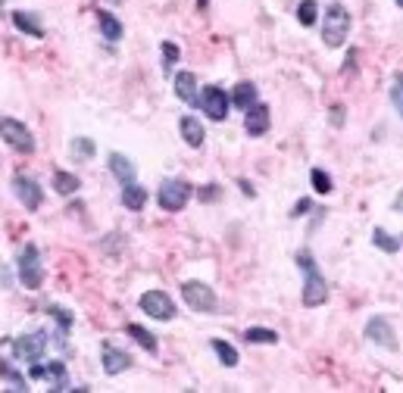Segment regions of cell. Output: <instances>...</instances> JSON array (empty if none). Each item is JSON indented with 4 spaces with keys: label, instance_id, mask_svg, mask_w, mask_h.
Here are the masks:
<instances>
[{
    "label": "cell",
    "instance_id": "1",
    "mask_svg": "<svg viewBox=\"0 0 403 393\" xmlns=\"http://www.w3.org/2000/svg\"><path fill=\"white\" fill-rule=\"evenodd\" d=\"M297 266L306 272L300 300H304V306H309V309H316V306H322V303L328 300V281L322 278L319 266H316V259H313V253H309V250H300L297 253Z\"/></svg>",
    "mask_w": 403,
    "mask_h": 393
},
{
    "label": "cell",
    "instance_id": "2",
    "mask_svg": "<svg viewBox=\"0 0 403 393\" xmlns=\"http://www.w3.org/2000/svg\"><path fill=\"white\" fill-rule=\"evenodd\" d=\"M347 32H350V13L344 4H328L326 10V19H322V41L328 47H341L347 41Z\"/></svg>",
    "mask_w": 403,
    "mask_h": 393
},
{
    "label": "cell",
    "instance_id": "3",
    "mask_svg": "<svg viewBox=\"0 0 403 393\" xmlns=\"http://www.w3.org/2000/svg\"><path fill=\"white\" fill-rule=\"evenodd\" d=\"M191 185L185 178H166L160 185V194H156V200H160V206L166 209V213H178V209L188 206L191 200Z\"/></svg>",
    "mask_w": 403,
    "mask_h": 393
},
{
    "label": "cell",
    "instance_id": "4",
    "mask_svg": "<svg viewBox=\"0 0 403 393\" xmlns=\"http://www.w3.org/2000/svg\"><path fill=\"white\" fill-rule=\"evenodd\" d=\"M19 281L28 290H38L44 284V268H41V256L35 244L23 247V253H19Z\"/></svg>",
    "mask_w": 403,
    "mask_h": 393
},
{
    "label": "cell",
    "instance_id": "5",
    "mask_svg": "<svg viewBox=\"0 0 403 393\" xmlns=\"http://www.w3.org/2000/svg\"><path fill=\"white\" fill-rule=\"evenodd\" d=\"M0 137L10 144L16 153H35V137L19 119H10V116H0Z\"/></svg>",
    "mask_w": 403,
    "mask_h": 393
},
{
    "label": "cell",
    "instance_id": "6",
    "mask_svg": "<svg viewBox=\"0 0 403 393\" xmlns=\"http://www.w3.org/2000/svg\"><path fill=\"white\" fill-rule=\"evenodd\" d=\"M182 297H185V303L191 306L194 312H213L216 306V294H213V287H206L204 281H185L182 284Z\"/></svg>",
    "mask_w": 403,
    "mask_h": 393
},
{
    "label": "cell",
    "instance_id": "7",
    "mask_svg": "<svg viewBox=\"0 0 403 393\" xmlns=\"http://www.w3.org/2000/svg\"><path fill=\"white\" fill-rule=\"evenodd\" d=\"M47 349V334L44 331H32V334H23V337L13 340V353L16 359L23 362H38Z\"/></svg>",
    "mask_w": 403,
    "mask_h": 393
},
{
    "label": "cell",
    "instance_id": "8",
    "mask_svg": "<svg viewBox=\"0 0 403 393\" xmlns=\"http://www.w3.org/2000/svg\"><path fill=\"white\" fill-rule=\"evenodd\" d=\"M141 309H144V316L160 318V322L175 318V303H172V297L163 294V290H147V294L141 297Z\"/></svg>",
    "mask_w": 403,
    "mask_h": 393
},
{
    "label": "cell",
    "instance_id": "9",
    "mask_svg": "<svg viewBox=\"0 0 403 393\" xmlns=\"http://www.w3.org/2000/svg\"><path fill=\"white\" fill-rule=\"evenodd\" d=\"M200 106H204V113L210 116L213 122H222L228 116V94L222 91V87H204V97H200Z\"/></svg>",
    "mask_w": 403,
    "mask_h": 393
},
{
    "label": "cell",
    "instance_id": "10",
    "mask_svg": "<svg viewBox=\"0 0 403 393\" xmlns=\"http://www.w3.org/2000/svg\"><path fill=\"white\" fill-rule=\"evenodd\" d=\"M366 340H372V344L385 347V349H397V334H394V328L388 318H369L366 322Z\"/></svg>",
    "mask_w": 403,
    "mask_h": 393
},
{
    "label": "cell",
    "instance_id": "11",
    "mask_svg": "<svg viewBox=\"0 0 403 393\" xmlns=\"http://www.w3.org/2000/svg\"><path fill=\"white\" fill-rule=\"evenodd\" d=\"M13 191H16L19 203H23L25 209H38L41 200H44V194H41V185L35 178H28V175H16L13 178Z\"/></svg>",
    "mask_w": 403,
    "mask_h": 393
},
{
    "label": "cell",
    "instance_id": "12",
    "mask_svg": "<svg viewBox=\"0 0 403 393\" xmlns=\"http://www.w3.org/2000/svg\"><path fill=\"white\" fill-rule=\"evenodd\" d=\"M100 359H104L106 375H122L125 368H132V356L122 353V349H116L113 344H104V347H100Z\"/></svg>",
    "mask_w": 403,
    "mask_h": 393
},
{
    "label": "cell",
    "instance_id": "13",
    "mask_svg": "<svg viewBox=\"0 0 403 393\" xmlns=\"http://www.w3.org/2000/svg\"><path fill=\"white\" fill-rule=\"evenodd\" d=\"M244 128H247V135L260 137L269 131V106L266 104H254L247 109V116H244Z\"/></svg>",
    "mask_w": 403,
    "mask_h": 393
},
{
    "label": "cell",
    "instance_id": "14",
    "mask_svg": "<svg viewBox=\"0 0 403 393\" xmlns=\"http://www.w3.org/2000/svg\"><path fill=\"white\" fill-rule=\"evenodd\" d=\"M28 375H32V378H47V381H54L56 387L66 384V366H63V362H50V366L32 362V371H28Z\"/></svg>",
    "mask_w": 403,
    "mask_h": 393
},
{
    "label": "cell",
    "instance_id": "15",
    "mask_svg": "<svg viewBox=\"0 0 403 393\" xmlns=\"http://www.w3.org/2000/svg\"><path fill=\"white\" fill-rule=\"evenodd\" d=\"M175 94L185 100V104H200L197 97V78H194V72H178L175 75Z\"/></svg>",
    "mask_w": 403,
    "mask_h": 393
},
{
    "label": "cell",
    "instance_id": "16",
    "mask_svg": "<svg viewBox=\"0 0 403 393\" xmlns=\"http://www.w3.org/2000/svg\"><path fill=\"white\" fill-rule=\"evenodd\" d=\"M110 172L116 175V178L122 181V185H132L135 181V163L128 156H122V153H110Z\"/></svg>",
    "mask_w": 403,
    "mask_h": 393
},
{
    "label": "cell",
    "instance_id": "17",
    "mask_svg": "<svg viewBox=\"0 0 403 393\" xmlns=\"http://www.w3.org/2000/svg\"><path fill=\"white\" fill-rule=\"evenodd\" d=\"M178 128H182V137L185 144H191V147H204V125H200L194 116H182V122H178Z\"/></svg>",
    "mask_w": 403,
    "mask_h": 393
},
{
    "label": "cell",
    "instance_id": "18",
    "mask_svg": "<svg viewBox=\"0 0 403 393\" xmlns=\"http://www.w3.org/2000/svg\"><path fill=\"white\" fill-rule=\"evenodd\" d=\"M122 206L132 209V213H138V209L147 206V191H144L141 185H122Z\"/></svg>",
    "mask_w": 403,
    "mask_h": 393
},
{
    "label": "cell",
    "instance_id": "19",
    "mask_svg": "<svg viewBox=\"0 0 403 393\" xmlns=\"http://www.w3.org/2000/svg\"><path fill=\"white\" fill-rule=\"evenodd\" d=\"M232 104L241 106V109H250L256 104V85L254 82H237L235 91H232Z\"/></svg>",
    "mask_w": 403,
    "mask_h": 393
},
{
    "label": "cell",
    "instance_id": "20",
    "mask_svg": "<svg viewBox=\"0 0 403 393\" xmlns=\"http://www.w3.org/2000/svg\"><path fill=\"white\" fill-rule=\"evenodd\" d=\"M13 22H16V28L19 32H25V35H32V38H44V28L38 25V19L35 16H28V13H13Z\"/></svg>",
    "mask_w": 403,
    "mask_h": 393
},
{
    "label": "cell",
    "instance_id": "21",
    "mask_svg": "<svg viewBox=\"0 0 403 393\" xmlns=\"http://www.w3.org/2000/svg\"><path fill=\"white\" fill-rule=\"evenodd\" d=\"M78 185H82V181H78L75 175H69V172H54V191H56V194L69 196V194L78 191Z\"/></svg>",
    "mask_w": 403,
    "mask_h": 393
},
{
    "label": "cell",
    "instance_id": "22",
    "mask_svg": "<svg viewBox=\"0 0 403 393\" xmlns=\"http://www.w3.org/2000/svg\"><path fill=\"white\" fill-rule=\"evenodd\" d=\"M100 32L106 35V41H119L122 38V22L113 13H100Z\"/></svg>",
    "mask_w": 403,
    "mask_h": 393
},
{
    "label": "cell",
    "instance_id": "23",
    "mask_svg": "<svg viewBox=\"0 0 403 393\" xmlns=\"http://www.w3.org/2000/svg\"><path fill=\"white\" fill-rule=\"evenodd\" d=\"M125 331H128V337H135V340H138V344H141L144 349H147V353H156V337H154V334H150V331H144L141 325H128Z\"/></svg>",
    "mask_w": 403,
    "mask_h": 393
},
{
    "label": "cell",
    "instance_id": "24",
    "mask_svg": "<svg viewBox=\"0 0 403 393\" xmlns=\"http://www.w3.org/2000/svg\"><path fill=\"white\" fill-rule=\"evenodd\" d=\"M213 349H216V356H219L222 366H228V368L237 366V349L232 344H225V340H213Z\"/></svg>",
    "mask_w": 403,
    "mask_h": 393
},
{
    "label": "cell",
    "instance_id": "25",
    "mask_svg": "<svg viewBox=\"0 0 403 393\" xmlns=\"http://www.w3.org/2000/svg\"><path fill=\"white\" fill-rule=\"evenodd\" d=\"M244 337H247L250 344H278V334L272 331V328H247Z\"/></svg>",
    "mask_w": 403,
    "mask_h": 393
},
{
    "label": "cell",
    "instance_id": "26",
    "mask_svg": "<svg viewBox=\"0 0 403 393\" xmlns=\"http://www.w3.org/2000/svg\"><path fill=\"white\" fill-rule=\"evenodd\" d=\"M372 244H376L378 250H385V253H397V250H400V240L391 237L385 228H376V235H372Z\"/></svg>",
    "mask_w": 403,
    "mask_h": 393
},
{
    "label": "cell",
    "instance_id": "27",
    "mask_svg": "<svg viewBox=\"0 0 403 393\" xmlns=\"http://www.w3.org/2000/svg\"><path fill=\"white\" fill-rule=\"evenodd\" d=\"M0 378H4V381H10V384H13V387H16V390H25V378L19 375L16 368H13V362L0 359Z\"/></svg>",
    "mask_w": 403,
    "mask_h": 393
},
{
    "label": "cell",
    "instance_id": "28",
    "mask_svg": "<svg viewBox=\"0 0 403 393\" xmlns=\"http://www.w3.org/2000/svg\"><path fill=\"white\" fill-rule=\"evenodd\" d=\"M94 141H91V137H75V141H72V156L75 159H91L94 156Z\"/></svg>",
    "mask_w": 403,
    "mask_h": 393
},
{
    "label": "cell",
    "instance_id": "29",
    "mask_svg": "<svg viewBox=\"0 0 403 393\" xmlns=\"http://www.w3.org/2000/svg\"><path fill=\"white\" fill-rule=\"evenodd\" d=\"M316 10H319V6H316V0H304V4L297 6L300 25H313V22H316Z\"/></svg>",
    "mask_w": 403,
    "mask_h": 393
},
{
    "label": "cell",
    "instance_id": "30",
    "mask_svg": "<svg viewBox=\"0 0 403 393\" xmlns=\"http://www.w3.org/2000/svg\"><path fill=\"white\" fill-rule=\"evenodd\" d=\"M178 56H182V50H178V44H172V41H163V69H172V66L178 63Z\"/></svg>",
    "mask_w": 403,
    "mask_h": 393
},
{
    "label": "cell",
    "instance_id": "31",
    "mask_svg": "<svg viewBox=\"0 0 403 393\" xmlns=\"http://www.w3.org/2000/svg\"><path fill=\"white\" fill-rule=\"evenodd\" d=\"M313 187H316V194H332V178H328L322 169H313Z\"/></svg>",
    "mask_w": 403,
    "mask_h": 393
},
{
    "label": "cell",
    "instance_id": "32",
    "mask_svg": "<svg viewBox=\"0 0 403 393\" xmlns=\"http://www.w3.org/2000/svg\"><path fill=\"white\" fill-rule=\"evenodd\" d=\"M391 104L394 109L403 116V75H394V85H391Z\"/></svg>",
    "mask_w": 403,
    "mask_h": 393
},
{
    "label": "cell",
    "instance_id": "33",
    "mask_svg": "<svg viewBox=\"0 0 403 393\" xmlns=\"http://www.w3.org/2000/svg\"><path fill=\"white\" fill-rule=\"evenodd\" d=\"M50 316L60 318V325H63V328H69V325H72V316H69L66 309H60V306H50Z\"/></svg>",
    "mask_w": 403,
    "mask_h": 393
},
{
    "label": "cell",
    "instance_id": "34",
    "mask_svg": "<svg viewBox=\"0 0 403 393\" xmlns=\"http://www.w3.org/2000/svg\"><path fill=\"white\" fill-rule=\"evenodd\" d=\"M200 200H206V203H213V200H219V187L210 185V187H200Z\"/></svg>",
    "mask_w": 403,
    "mask_h": 393
},
{
    "label": "cell",
    "instance_id": "35",
    "mask_svg": "<svg viewBox=\"0 0 403 393\" xmlns=\"http://www.w3.org/2000/svg\"><path fill=\"white\" fill-rule=\"evenodd\" d=\"M0 284H4V287H13V275H10V266H4V262H0Z\"/></svg>",
    "mask_w": 403,
    "mask_h": 393
},
{
    "label": "cell",
    "instance_id": "36",
    "mask_svg": "<svg viewBox=\"0 0 403 393\" xmlns=\"http://www.w3.org/2000/svg\"><path fill=\"white\" fill-rule=\"evenodd\" d=\"M332 122H335L337 128L344 125V106H335V109H332Z\"/></svg>",
    "mask_w": 403,
    "mask_h": 393
},
{
    "label": "cell",
    "instance_id": "37",
    "mask_svg": "<svg viewBox=\"0 0 403 393\" xmlns=\"http://www.w3.org/2000/svg\"><path fill=\"white\" fill-rule=\"evenodd\" d=\"M309 206H313V203H309V200H300L297 206H294V216H300V213H309Z\"/></svg>",
    "mask_w": 403,
    "mask_h": 393
},
{
    "label": "cell",
    "instance_id": "38",
    "mask_svg": "<svg viewBox=\"0 0 403 393\" xmlns=\"http://www.w3.org/2000/svg\"><path fill=\"white\" fill-rule=\"evenodd\" d=\"M237 185H241V191L247 194V196H254V187H250V181H247V178H241V181H237Z\"/></svg>",
    "mask_w": 403,
    "mask_h": 393
},
{
    "label": "cell",
    "instance_id": "39",
    "mask_svg": "<svg viewBox=\"0 0 403 393\" xmlns=\"http://www.w3.org/2000/svg\"><path fill=\"white\" fill-rule=\"evenodd\" d=\"M394 209H403V194L397 196V200H394Z\"/></svg>",
    "mask_w": 403,
    "mask_h": 393
},
{
    "label": "cell",
    "instance_id": "40",
    "mask_svg": "<svg viewBox=\"0 0 403 393\" xmlns=\"http://www.w3.org/2000/svg\"><path fill=\"white\" fill-rule=\"evenodd\" d=\"M206 4H210V0H197V6H200V10H206Z\"/></svg>",
    "mask_w": 403,
    "mask_h": 393
},
{
    "label": "cell",
    "instance_id": "41",
    "mask_svg": "<svg viewBox=\"0 0 403 393\" xmlns=\"http://www.w3.org/2000/svg\"><path fill=\"white\" fill-rule=\"evenodd\" d=\"M397 6H403V0H397Z\"/></svg>",
    "mask_w": 403,
    "mask_h": 393
},
{
    "label": "cell",
    "instance_id": "42",
    "mask_svg": "<svg viewBox=\"0 0 403 393\" xmlns=\"http://www.w3.org/2000/svg\"><path fill=\"white\" fill-rule=\"evenodd\" d=\"M113 4H119V0H113Z\"/></svg>",
    "mask_w": 403,
    "mask_h": 393
}]
</instances>
